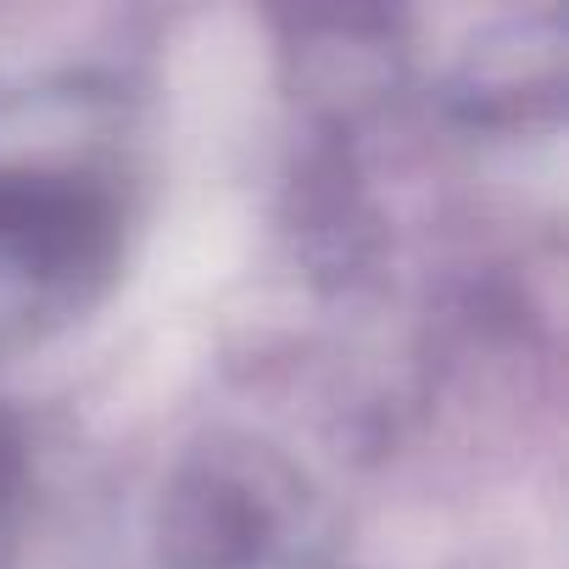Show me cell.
Here are the masks:
<instances>
[{
	"label": "cell",
	"instance_id": "3957f363",
	"mask_svg": "<svg viewBox=\"0 0 569 569\" xmlns=\"http://www.w3.org/2000/svg\"><path fill=\"white\" fill-rule=\"evenodd\" d=\"M18 475H23L18 430H12V419H7V413H0V513H7V502L18 497Z\"/></svg>",
	"mask_w": 569,
	"mask_h": 569
},
{
	"label": "cell",
	"instance_id": "6da1fadb",
	"mask_svg": "<svg viewBox=\"0 0 569 569\" xmlns=\"http://www.w3.org/2000/svg\"><path fill=\"white\" fill-rule=\"evenodd\" d=\"M112 257L118 212L84 173H0V347L90 308Z\"/></svg>",
	"mask_w": 569,
	"mask_h": 569
},
{
	"label": "cell",
	"instance_id": "7a4b0ae2",
	"mask_svg": "<svg viewBox=\"0 0 569 569\" xmlns=\"http://www.w3.org/2000/svg\"><path fill=\"white\" fill-rule=\"evenodd\" d=\"M279 541V497L251 458H196L162 508V547L173 569H251Z\"/></svg>",
	"mask_w": 569,
	"mask_h": 569
}]
</instances>
